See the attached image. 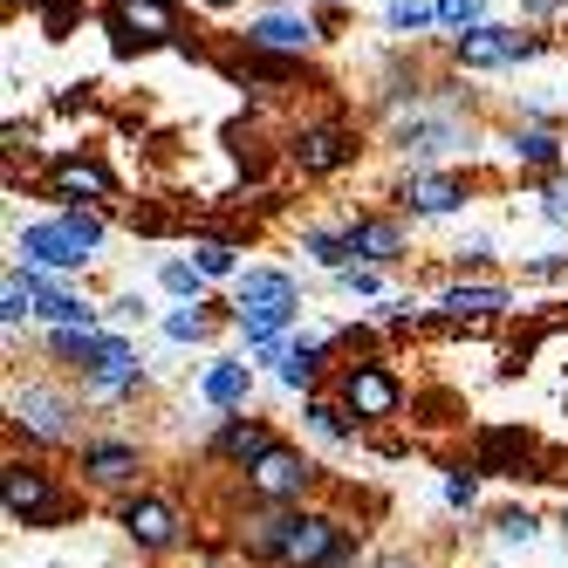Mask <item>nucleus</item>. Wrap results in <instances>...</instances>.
I'll use <instances>...</instances> for the list:
<instances>
[{"instance_id":"1","label":"nucleus","mask_w":568,"mask_h":568,"mask_svg":"<svg viewBox=\"0 0 568 568\" xmlns=\"http://www.w3.org/2000/svg\"><path fill=\"white\" fill-rule=\"evenodd\" d=\"M254 548L261 555H281V561H329L336 568V520L322 514H274V520H254Z\"/></svg>"},{"instance_id":"2","label":"nucleus","mask_w":568,"mask_h":568,"mask_svg":"<svg viewBox=\"0 0 568 568\" xmlns=\"http://www.w3.org/2000/svg\"><path fill=\"white\" fill-rule=\"evenodd\" d=\"M97 240H103L97 220L69 213V220H55V226H28V233H21V254L42 261V267H83V254L97 247Z\"/></svg>"},{"instance_id":"3","label":"nucleus","mask_w":568,"mask_h":568,"mask_svg":"<svg viewBox=\"0 0 568 568\" xmlns=\"http://www.w3.org/2000/svg\"><path fill=\"white\" fill-rule=\"evenodd\" d=\"M308 473H315V466H308L302 453H281V445H274V453H267L247 479H254V494H267V500H295L302 486H308Z\"/></svg>"},{"instance_id":"4","label":"nucleus","mask_w":568,"mask_h":568,"mask_svg":"<svg viewBox=\"0 0 568 568\" xmlns=\"http://www.w3.org/2000/svg\"><path fill=\"white\" fill-rule=\"evenodd\" d=\"M343 397H349L356 418H390V412H397V384H390L384 371H349V377H343Z\"/></svg>"},{"instance_id":"5","label":"nucleus","mask_w":568,"mask_h":568,"mask_svg":"<svg viewBox=\"0 0 568 568\" xmlns=\"http://www.w3.org/2000/svg\"><path fill=\"white\" fill-rule=\"evenodd\" d=\"M349 151H356V144H349L336 124H322V131H302V138H295V165H302V172H336Z\"/></svg>"},{"instance_id":"6","label":"nucleus","mask_w":568,"mask_h":568,"mask_svg":"<svg viewBox=\"0 0 568 568\" xmlns=\"http://www.w3.org/2000/svg\"><path fill=\"white\" fill-rule=\"evenodd\" d=\"M116 28H131L138 42H165V34L179 28V14L165 8V0H116Z\"/></svg>"},{"instance_id":"7","label":"nucleus","mask_w":568,"mask_h":568,"mask_svg":"<svg viewBox=\"0 0 568 568\" xmlns=\"http://www.w3.org/2000/svg\"><path fill=\"white\" fill-rule=\"evenodd\" d=\"M527 49H535V42H527V34H507V28H473V34H459V55L466 62H514Z\"/></svg>"},{"instance_id":"8","label":"nucleus","mask_w":568,"mask_h":568,"mask_svg":"<svg viewBox=\"0 0 568 568\" xmlns=\"http://www.w3.org/2000/svg\"><path fill=\"white\" fill-rule=\"evenodd\" d=\"M124 527H131V541H144V548H172L179 514H172L165 500H138V507L124 514Z\"/></svg>"},{"instance_id":"9","label":"nucleus","mask_w":568,"mask_h":568,"mask_svg":"<svg viewBox=\"0 0 568 568\" xmlns=\"http://www.w3.org/2000/svg\"><path fill=\"white\" fill-rule=\"evenodd\" d=\"M49 507H55L49 479L28 473V466H14V473H8V514H14V520H34V514H49Z\"/></svg>"},{"instance_id":"10","label":"nucleus","mask_w":568,"mask_h":568,"mask_svg":"<svg viewBox=\"0 0 568 568\" xmlns=\"http://www.w3.org/2000/svg\"><path fill=\"white\" fill-rule=\"evenodd\" d=\"M14 418L34 425L42 438H62V432H69V425H62V418H69V412H62V397H49V390H21V397H14Z\"/></svg>"},{"instance_id":"11","label":"nucleus","mask_w":568,"mask_h":568,"mask_svg":"<svg viewBox=\"0 0 568 568\" xmlns=\"http://www.w3.org/2000/svg\"><path fill=\"white\" fill-rule=\"evenodd\" d=\"M288 315H295V302H247L240 308V329H247V343H274L281 329H288Z\"/></svg>"},{"instance_id":"12","label":"nucleus","mask_w":568,"mask_h":568,"mask_svg":"<svg viewBox=\"0 0 568 568\" xmlns=\"http://www.w3.org/2000/svg\"><path fill=\"white\" fill-rule=\"evenodd\" d=\"M438 308H445V315H459V322H479V315H500L507 295H500V288H453Z\"/></svg>"},{"instance_id":"13","label":"nucleus","mask_w":568,"mask_h":568,"mask_svg":"<svg viewBox=\"0 0 568 568\" xmlns=\"http://www.w3.org/2000/svg\"><path fill=\"white\" fill-rule=\"evenodd\" d=\"M55 192H90V199H103L110 192V172L103 165H83V158H62V165H55Z\"/></svg>"},{"instance_id":"14","label":"nucleus","mask_w":568,"mask_h":568,"mask_svg":"<svg viewBox=\"0 0 568 568\" xmlns=\"http://www.w3.org/2000/svg\"><path fill=\"white\" fill-rule=\"evenodd\" d=\"M254 42H261V49H302V42H308V21L267 14V21H254Z\"/></svg>"},{"instance_id":"15","label":"nucleus","mask_w":568,"mask_h":568,"mask_svg":"<svg viewBox=\"0 0 568 568\" xmlns=\"http://www.w3.org/2000/svg\"><path fill=\"white\" fill-rule=\"evenodd\" d=\"M220 453H226V459H247V473H254V466L274 453V445H267V432H261V425H233V432L220 438Z\"/></svg>"},{"instance_id":"16","label":"nucleus","mask_w":568,"mask_h":568,"mask_svg":"<svg viewBox=\"0 0 568 568\" xmlns=\"http://www.w3.org/2000/svg\"><path fill=\"white\" fill-rule=\"evenodd\" d=\"M412 199H418V213H453L459 199H466V185H459V179H418Z\"/></svg>"},{"instance_id":"17","label":"nucleus","mask_w":568,"mask_h":568,"mask_svg":"<svg viewBox=\"0 0 568 568\" xmlns=\"http://www.w3.org/2000/svg\"><path fill=\"white\" fill-rule=\"evenodd\" d=\"M206 397L213 404H240V397H247V363H213V371H206Z\"/></svg>"},{"instance_id":"18","label":"nucleus","mask_w":568,"mask_h":568,"mask_svg":"<svg viewBox=\"0 0 568 568\" xmlns=\"http://www.w3.org/2000/svg\"><path fill=\"white\" fill-rule=\"evenodd\" d=\"M349 247H356L363 261H390V254H397V226L371 220V226H356V233H349Z\"/></svg>"},{"instance_id":"19","label":"nucleus","mask_w":568,"mask_h":568,"mask_svg":"<svg viewBox=\"0 0 568 568\" xmlns=\"http://www.w3.org/2000/svg\"><path fill=\"white\" fill-rule=\"evenodd\" d=\"M247 302H295V281L288 274H247L240 281V308Z\"/></svg>"},{"instance_id":"20","label":"nucleus","mask_w":568,"mask_h":568,"mask_svg":"<svg viewBox=\"0 0 568 568\" xmlns=\"http://www.w3.org/2000/svg\"><path fill=\"white\" fill-rule=\"evenodd\" d=\"M42 315L55 322V329H90V308L75 295H42Z\"/></svg>"},{"instance_id":"21","label":"nucleus","mask_w":568,"mask_h":568,"mask_svg":"<svg viewBox=\"0 0 568 568\" xmlns=\"http://www.w3.org/2000/svg\"><path fill=\"white\" fill-rule=\"evenodd\" d=\"M90 466H97V479H124V473L138 466V453H131V445H97Z\"/></svg>"},{"instance_id":"22","label":"nucleus","mask_w":568,"mask_h":568,"mask_svg":"<svg viewBox=\"0 0 568 568\" xmlns=\"http://www.w3.org/2000/svg\"><path fill=\"white\" fill-rule=\"evenodd\" d=\"M308 254H315L322 267H343L356 247H349V233H308Z\"/></svg>"},{"instance_id":"23","label":"nucleus","mask_w":568,"mask_h":568,"mask_svg":"<svg viewBox=\"0 0 568 568\" xmlns=\"http://www.w3.org/2000/svg\"><path fill=\"white\" fill-rule=\"evenodd\" d=\"M514 151L527 158V165H555V151H561V144H555L548 131H520V144H514Z\"/></svg>"},{"instance_id":"24","label":"nucleus","mask_w":568,"mask_h":568,"mask_svg":"<svg viewBox=\"0 0 568 568\" xmlns=\"http://www.w3.org/2000/svg\"><path fill=\"white\" fill-rule=\"evenodd\" d=\"M308 425H315L322 438H349V418L336 412V404H308Z\"/></svg>"},{"instance_id":"25","label":"nucleus","mask_w":568,"mask_h":568,"mask_svg":"<svg viewBox=\"0 0 568 568\" xmlns=\"http://www.w3.org/2000/svg\"><path fill=\"white\" fill-rule=\"evenodd\" d=\"M535 535H541V520H535V514H507V520H500V541H514V548H520V541H535Z\"/></svg>"},{"instance_id":"26","label":"nucleus","mask_w":568,"mask_h":568,"mask_svg":"<svg viewBox=\"0 0 568 568\" xmlns=\"http://www.w3.org/2000/svg\"><path fill=\"white\" fill-rule=\"evenodd\" d=\"M199 274H233V247L206 240V247H199Z\"/></svg>"},{"instance_id":"27","label":"nucleus","mask_w":568,"mask_h":568,"mask_svg":"<svg viewBox=\"0 0 568 568\" xmlns=\"http://www.w3.org/2000/svg\"><path fill=\"white\" fill-rule=\"evenodd\" d=\"M165 288H172V295H199V274H192L185 261H172V267H165Z\"/></svg>"},{"instance_id":"28","label":"nucleus","mask_w":568,"mask_h":568,"mask_svg":"<svg viewBox=\"0 0 568 568\" xmlns=\"http://www.w3.org/2000/svg\"><path fill=\"white\" fill-rule=\"evenodd\" d=\"M541 206H548V220H568V179H548V192H541Z\"/></svg>"},{"instance_id":"29","label":"nucleus","mask_w":568,"mask_h":568,"mask_svg":"<svg viewBox=\"0 0 568 568\" xmlns=\"http://www.w3.org/2000/svg\"><path fill=\"white\" fill-rule=\"evenodd\" d=\"M165 329H172L179 343H185V336H206V315H199V308H192V315H172V322H165Z\"/></svg>"},{"instance_id":"30","label":"nucleus","mask_w":568,"mask_h":568,"mask_svg":"<svg viewBox=\"0 0 568 568\" xmlns=\"http://www.w3.org/2000/svg\"><path fill=\"white\" fill-rule=\"evenodd\" d=\"M438 14H445V21H459V28H466V21L479 14V0H438Z\"/></svg>"},{"instance_id":"31","label":"nucleus","mask_w":568,"mask_h":568,"mask_svg":"<svg viewBox=\"0 0 568 568\" xmlns=\"http://www.w3.org/2000/svg\"><path fill=\"white\" fill-rule=\"evenodd\" d=\"M445 500H453V507H473V479H445Z\"/></svg>"},{"instance_id":"32","label":"nucleus","mask_w":568,"mask_h":568,"mask_svg":"<svg viewBox=\"0 0 568 568\" xmlns=\"http://www.w3.org/2000/svg\"><path fill=\"white\" fill-rule=\"evenodd\" d=\"M206 8H226V0H206Z\"/></svg>"}]
</instances>
